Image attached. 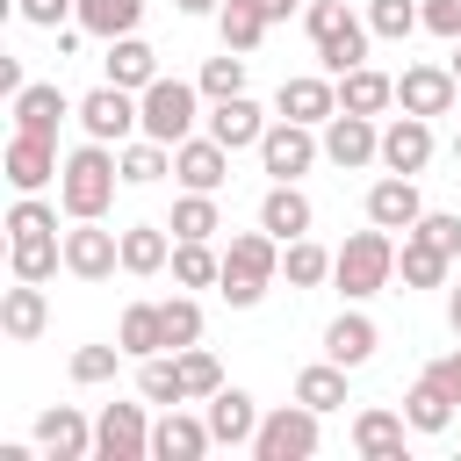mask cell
<instances>
[{
  "instance_id": "ac0fdd59",
  "label": "cell",
  "mask_w": 461,
  "mask_h": 461,
  "mask_svg": "<svg viewBox=\"0 0 461 461\" xmlns=\"http://www.w3.org/2000/svg\"><path fill=\"white\" fill-rule=\"evenodd\" d=\"M209 447H216V432H209V418H187L180 403L151 418V461H202Z\"/></svg>"
},
{
  "instance_id": "44dd1931",
  "label": "cell",
  "mask_w": 461,
  "mask_h": 461,
  "mask_svg": "<svg viewBox=\"0 0 461 461\" xmlns=\"http://www.w3.org/2000/svg\"><path fill=\"white\" fill-rule=\"evenodd\" d=\"M418 216H425L418 173H382V180L367 187V223H382V230H411Z\"/></svg>"
},
{
  "instance_id": "ba28073f",
  "label": "cell",
  "mask_w": 461,
  "mask_h": 461,
  "mask_svg": "<svg viewBox=\"0 0 461 461\" xmlns=\"http://www.w3.org/2000/svg\"><path fill=\"white\" fill-rule=\"evenodd\" d=\"M317 158H324V137L310 122H288V115L267 122V137H259V173L267 180H303Z\"/></svg>"
},
{
  "instance_id": "8d00e7d4",
  "label": "cell",
  "mask_w": 461,
  "mask_h": 461,
  "mask_svg": "<svg viewBox=\"0 0 461 461\" xmlns=\"http://www.w3.org/2000/svg\"><path fill=\"white\" fill-rule=\"evenodd\" d=\"M86 36H101V43H115V36H137V22H144V0H79V14H72Z\"/></svg>"
},
{
  "instance_id": "816d5d0a",
  "label": "cell",
  "mask_w": 461,
  "mask_h": 461,
  "mask_svg": "<svg viewBox=\"0 0 461 461\" xmlns=\"http://www.w3.org/2000/svg\"><path fill=\"white\" fill-rule=\"evenodd\" d=\"M425 375H432V382H439V389H447V396L461 403V346H454V353H439V360H432Z\"/></svg>"
},
{
  "instance_id": "7a4b0ae2",
  "label": "cell",
  "mask_w": 461,
  "mask_h": 461,
  "mask_svg": "<svg viewBox=\"0 0 461 461\" xmlns=\"http://www.w3.org/2000/svg\"><path fill=\"white\" fill-rule=\"evenodd\" d=\"M115 187H122V158H115V144L86 137L79 151H65V173H58V202H65V216H108Z\"/></svg>"
},
{
  "instance_id": "8fae6325",
  "label": "cell",
  "mask_w": 461,
  "mask_h": 461,
  "mask_svg": "<svg viewBox=\"0 0 461 461\" xmlns=\"http://www.w3.org/2000/svg\"><path fill=\"white\" fill-rule=\"evenodd\" d=\"M454 101H461V79H454V65H403L396 72V108L403 115H454Z\"/></svg>"
},
{
  "instance_id": "f6af8a7d",
  "label": "cell",
  "mask_w": 461,
  "mask_h": 461,
  "mask_svg": "<svg viewBox=\"0 0 461 461\" xmlns=\"http://www.w3.org/2000/svg\"><path fill=\"white\" fill-rule=\"evenodd\" d=\"M245 65H252L245 50H223V58H209V65H202V79H194V86H202L209 101H230V94H245Z\"/></svg>"
},
{
  "instance_id": "5bb4252c",
  "label": "cell",
  "mask_w": 461,
  "mask_h": 461,
  "mask_svg": "<svg viewBox=\"0 0 461 461\" xmlns=\"http://www.w3.org/2000/svg\"><path fill=\"white\" fill-rule=\"evenodd\" d=\"M274 115L324 130V122L339 115V79H331V72H295V79H281V94H274Z\"/></svg>"
},
{
  "instance_id": "7dc6e473",
  "label": "cell",
  "mask_w": 461,
  "mask_h": 461,
  "mask_svg": "<svg viewBox=\"0 0 461 461\" xmlns=\"http://www.w3.org/2000/svg\"><path fill=\"white\" fill-rule=\"evenodd\" d=\"M180 375H187V403H209V396L223 389V367H216V353H202V346H180Z\"/></svg>"
},
{
  "instance_id": "6da1fadb",
  "label": "cell",
  "mask_w": 461,
  "mask_h": 461,
  "mask_svg": "<svg viewBox=\"0 0 461 461\" xmlns=\"http://www.w3.org/2000/svg\"><path fill=\"white\" fill-rule=\"evenodd\" d=\"M274 274H281V238H274L267 223H259V230H230L216 295H223L230 310H259V303H267V288H274Z\"/></svg>"
},
{
  "instance_id": "277c9868",
  "label": "cell",
  "mask_w": 461,
  "mask_h": 461,
  "mask_svg": "<svg viewBox=\"0 0 461 461\" xmlns=\"http://www.w3.org/2000/svg\"><path fill=\"white\" fill-rule=\"evenodd\" d=\"M303 29H310V43H317V65L339 79V72H353V65H367V14H353L346 0H310V14H303Z\"/></svg>"
},
{
  "instance_id": "d6a6232c",
  "label": "cell",
  "mask_w": 461,
  "mask_h": 461,
  "mask_svg": "<svg viewBox=\"0 0 461 461\" xmlns=\"http://www.w3.org/2000/svg\"><path fill=\"white\" fill-rule=\"evenodd\" d=\"M115 346H122L130 360L166 353V317H158V303H130V310H122V324H115Z\"/></svg>"
},
{
  "instance_id": "ffe728a7",
  "label": "cell",
  "mask_w": 461,
  "mask_h": 461,
  "mask_svg": "<svg viewBox=\"0 0 461 461\" xmlns=\"http://www.w3.org/2000/svg\"><path fill=\"white\" fill-rule=\"evenodd\" d=\"M173 180H180V187L216 194V187L230 180V144H216L209 130H202V137H187V144H173Z\"/></svg>"
},
{
  "instance_id": "ee69618b",
  "label": "cell",
  "mask_w": 461,
  "mask_h": 461,
  "mask_svg": "<svg viewBox=\"0 0 461 461\" xmlns=\"http://www.w3.org/2000/svg\"><path fill=\"white\" fill-rule=\"evenodd\" d=\"M367 29L389 36V43H403L411 29H425V0H367Z\"/></svg>"
},
{
  "instance_id": "7bdbcfd3",
  "label": "cell",
  "mask_w": 461,
  "mask_h": 461,
  "mask_svg": "<svg viewBox=\"0 0 461 461\" xmlns=\"http://www.w3.org/2000/svg\"><path fill=\"white\" fill-rule=\"evenodd\" d=\"M158 317H166V353H180V346H202V303L180 288V295H166L158 303Z\"/></svg>"
},
{
  "instance_id": "6f0895ef",
  "label": "cell",
  "mask_w": 461,
  "mask_h": 461,
  "mask_svg": "<svg viewBox=\"0 0 461 461\" xmlns=\"http://www.w3.org/2000/svg\"><path fill=\"white\" fill-rule=\"evenodd\" d=\"M454 158H461V137H454Z\"/></svg>"
},
{
  "instance_id": "cb8c5ba5",
  "label": "cell",
  "mask_w": 461,
  "mask_h": 461,
  "mask_svg": "<svg viewBox=\"0 0 461 461\" xmlns=\"http://www.w3.org/2000/svg\"><path fill=\"white\" fill-rule=\"evenodd\" d=\"M209 432H216V447H252V432H259V403L238 389V382H223L216 396H209Z\"/></svg>"
},
{
  "instance_id": "f546056e",
  "label": "cell",
  "mask_w": 461,
  "mask_h": 461,
  "mask_svg": "<svg viewBox=\"0 0 461 461\" xmlns=\"http://www.w3.org/2000/svg\"><path fill=\"white\" fill-rule=\"evenodd\" d=\"M166 267H173L166 223H130L122 230V274H166Z\"/></svg>"
},
{
  "instance_id": "11a10c76",
  "label": "cell",
  "mask_w": 461,
  "mask_h": 461,
  "mask_svg": "<svg viewBox=\"0 0 461 461\" xmlns=\"http://www.w3.org/2000/svg\"><path fill=\"white\" fill-rule=\"evenodd\" d=\"M447 324H454V339H461V288L447 295Z\"/></svg>"
},
{
  "instance_id": "b9f144b4",
  "label": "cell",
  "mask_w": 461,
  "mask_h": 461,
  "mask_svg": "<svg viewBox=\"0 0 461 461\" xmlns=\"http://www.w3.org/2000/svg\"><path fill=\"white\" fill-rule=\"evenodd\" d=\"M58 209H65V202L14 194V209H7V238H58Z\"/></svg>"
},
{
  "instance_id": "4dcf8cb0",
  "label": "cell",
  "mask_w": 461,
  "mask_h": 461,
  "mask_svg": "<svg viewBox=\"0 0 461 461\" xmlns=\"http://www.w3.org/2000/svg\"><path fill=\"white\" fill-rule=\"evenodd\" d=\"M7 267H14V281H58V267H65V230H58V238H7Z\"/></svg>"
},
{
  "instance_id": "e0dca14e",
  "label": "cell",
  "mask_w": 461,
  "mask_h": 461,
  "mask_svg": "<svg viewBox=\"0 0 461 461\" xmlns=\"http://www.w3.org/2000/svg\"><path fill=\"white\" fill-rule=\"evenodd\" d=\"M403 447H411V418L403 411H389V403L353 411V454L360 461H403Z\"/></svg>"
},
{
  "instance_id": "5b68a950",
  "label": "cell",
  "mask_w": 461,
  "mask_h": 461,
  "mask_svg": "<svg viewBox=\"0 0 461 461\" xmlns=\"http://www.w3.org/2000/svg\"><path fill=\"white\" fill-rule=\"evenodd\" d=\"M317 447H324V411H310L303 396L267 411L259 432H252V461H310Z\"/></svg>"
},
{
  "instance_id": "3957f363",
  "label": "cell",
  "mask_w": 461,
  "mask_h": 461,
  "mask_svg": "<svg viewBox=\"0 0 461 461\" xmlns=\"http://www.w3.org/2000/svg\"><path fill=\"white\" fill-rule=\"evenodd\" d=\"M331 281H339V295H346V303L382 295V288L396 281V230H382V223L353 230V238L331 252Z\"/></svg>"
},
{
  "instance_id": "83f0119b",
  "label": "cell",
  "mask_w": 461,
  "mask_h": 461,
  "mask_svg": "<svg viewBox=\"0 0 461 461\" xmlns=\"http://www.w3.org/2000/svg\"><path fill=\"white\" fill-rule=\"evenodd\" d=\"M339 108H353V115H382V108H396V79L375 72V65H353V72H339Z\"/></svg>"
},
{
  "instance_id": "c3c4849f",
  "label": "cell",
  "mask_w": 461,
  "mask_h": 461,
  "mask_svg": "<svg viewBox=\"0 0 461 461\" xmlns=\"http://www.w3.org/2000/svg\"><path fill=\"white\" fill-rule=\"evenodd\" d=\"M411 230H418L425 245H439L447 259H461V216H454V209H425V216H418Z\"/></svg>"
},
{
  "instance_id": "f907efd6",
  "label": "cell",
  "mask_w": 461,
  "mask_h": 461,
  "mask_svg": "<svg viewBox=\"0 0 461 461\" xmlns=\"http://www.w3.org/2000/svg\"><path fill=\"white\" fill-rule=\"evenodd\" d=\"M425 29L447 36V43H461V0H425Z\"/></svg>"
},
{
  "instance_id": "e575fe53",
  "label": "cell",
  "mask_w": 461,
  "mask_h": 461,
  "mask_svg": "<svg viewBox=\"0 0 461 461\" xmlns=\"http://www.w3.org/2000/svg\"><path fill=\"white\" fill-rule=\"evenodd\" d=\"M346 375H353V367H339V360H310V367L295 375V396H303L310 411H324V418H331V411H346V403H353V396H346Z\"/></svg>"
},
{
  "instance_id": "74e56055",
  "label": "cell",
  "mask_w": 461,
  "mask_h": 461,
  "mask_svg": "<svg viewBox=\"0 0 461 461\" xmlns=\"http://www.w3.org/2000/svg\"><path fill=\"white\" fill-rule=\"evenodd\" d=\"M223 281V252H209V238H173V288H216Z\"/></svg>"
},
{
  "instance_id": "9f6ffc18",
  "label": "cell",
  "mask_w": 461,
  "mask_h": 461,
  "mask_svg": "<svg viewBox=\"0 0 461 461\" xmlns=\"http://www.w3.org/2000/svg\"><path fill=\"white\" fill-rule=\"evenodd\" d=\"M447 65H454V79H461V43H454V58H447Z\"/></svg>"
},
{
  "instance_id": "f1b7e54d",
  "label": "cell",
  "mask_w": 461,
  "mask_h": 461,
  "mask_svg": "<svg viewBox=\"0 0 461 461\" xmlns=\"http://www.w3.org/2000/svg\"><path fill=\"white\" fill-rule=\"evenodd\" d=\"M115 158H122V187H151V180H166L173 173V144H158V137H130V144H115Z\"/></svg>"
},
{
  "instance_id": "f5cc1de1",
  "label": "cell",
  "mask_w": 461,
  "mask_h": 461,
  "mask_svg": "<svg viewBox=\"0 0 461 461\" xmlns=\"http://www.w3.org/2000/svg\"><path fill=\"white\" fill-rule=\"evenodd\" d=\"M259 14H267V22H288V14H295V0H259Z\"/></svg>"
},
{
  "instance_id": "52a82bcc",
  "label": "cell",
  "mask_w": 461,
  "mask_h": 461,
  "mask_svg": "<svg viewBox=\"0 0 461 461\" xmlns=\"http://www.w3.org/2000/svg\"><path fill=\"white\" fill-rule=\"evenodd\" d=\"M79 130H86V137H101V144H130V137L144 130V101H137L130 86L101 79L94 94H79Z\"/></svg>"
},
{
  "instance_id": "484cf974",
  "label": "cell",
  "mask_w": 461,
  "mask_h": 461,
  "mask_svg": "<svg viewBox=\"0 0 461 461\" xmlns=\"http://www.w3.org/2000/svg\"><path fill=\"white\" fill-rule=\"evenodd\" d=\"M43 324H50V295H43V281H14V288L0 295V331H7L14 346H29V339H43Z\"/></svg>"
},
{
  "instance_id": "681fc988",
  "label": "cell",
  "mask_w": 461,
  "mask_h": 461,
  "mask_svg": "<svg viewBox=\"0 0 461 461\" xmlns=\"http://www.w3.org/2000/svg\"><path fill=\"white\" fill-rule=\"evenodd\" d=\"M14 14L29 29H65V14H79V0H14Z\"/></svg>"
},
{
  "instance_id": "4316f807",
  "label": "cell",
  "mask_w": 461,
  "mask_h": 461,
  "mask_svg": "<svg viewBox=\"0 0 461 461\" xmlns=\"http://www.w3.org/2000/svg\"><path fill=\"white\" fill-rule=\"evenodd\" d=\"M101 65H108V79H115V86H130V94H144V86L158 79V50H151L144 36H115Z\"/></svg>"
},
{
  "instance_id": "d4e9b609",
  "label": "cell",
  "mask_w": 461,
  "mask_h": 461,
  "mask_svg": "<svg viewBox=\"0 0 461 461\" xmlns=\"http://www.w3.org/2000/svg\"><path fill=\"white\" fill-rule=\"evenodd\" d=\"M259 223L288 245V238H310V223H317V209H310V194L295 187V180H274L267 194H259Z\"/></svg>"
},
{
  "instance_id": "9c48e42d",
  "label": "cell",
  "mask_w": 461,
  "mask_h": 461,
  "mask_svg": "<svg viewBox=\"0 0 461 461\" xmlns=\"http://www.w3.org/2000/svg\"><path fill=\"white\" fill-rule=\"evenodd\" d=\"M122 267V230H108L101 216H72L65 230V274L72 281H108Z\"/></svg>"
},
{
  "instance_id": "60d3db41",
  "label": "cell",
  "mask_w": 461,
  "mask_h": 461,
  "mask_svg": "<svg viewBox=\"0 0 461 461\" xmlns=\"http://www.w3.org/2000/svg\"><path fill=\"white\" fill-rule=\"evenodd\" d=\"M173 238H216L223 230V216H216V194H202V187H187L180 202H173V223H166Z\"/></svg>"
},
{
  "instance_id": "f35d334b",
  "label": "cell",
  "mask_w": 461,
  "mask_h": 461,
  "mask_svg": "<svg viewBox=\"0 0 461 461\" xmlns=\"http://www.w3.org/2000/svg\"><path fill=\"white\" fill-rule=\"evenodd\" d=\"M403 418H411V432H447V425H454V396H447L432 375H418L411 396H403Z\"/></svg>"
},
{
  "instance_id": "8992f818",
  "label": "cell",
  "mask_w": 461,
  "mask_h": 461,
  "mask_svg": "<svg viewBox=\"0 0 461 461\" xmlns=\"http://www.w3.org/2000/svg\"><path fill=\"white\" fill-rule=\"evenodd\" d=\"M137 101H144V137H158V144H187L194 122H202V101H209V94H202L194 79H166V72H158Z\"/></svg>"
},
{
  "instance_id": "1f68e13d",
  "label": "cell",
  "mask_w": 461,
  "mask_h": 461,
  "mask_svg": "<svg viewBox=\"0 0 461 461\" xmlns=\"http://www.w3.org/2000/svg\"><path fill=\"white\" fill-rule=\"evenodd\" d=\"M447 267H454V259H447L439 245H425L418 230H403V245H396V281H403V288H439Z\"/></svg>"
},
{
  "instance_id": "836d02e7",
  "label": "cell",
  "mask_w": 461,
  "mask_h": 461,
  "mask_svg": "<svg viewBox=\"0 0 461 461\" xmlns=\"http://www.w3.org/2000/svg\"><path fill=\"white\" fill-rule=\"evenodd\" d=\"M137 396H144V403H158V411L187 403V375H180V353H151V360H137Z\"/></svg>"
},
{
  "instance_id": "ab89813d",
  "label": "cell",
  "mask_w": 461,
  "mask_h": 461,
  "mask_svg": "<svg viewBox=\"0 0 461 461\" xmlns=\"http://www.w3.org/2000/svg\"><path fill=\"white\" fill-rule=\"evenodd\" d=\"M281 274H288V288H317V281H331V252L317 238H288L281 245Z\"/></svg>"
},
{
  "instance_id": "db71d44e",
  "label": "cell",
  "mask_w": 461,
  "mask_h": 461,
  "mask_svg": "<svg viewBox=\"0 0 461 461\" xmlns=\"http://www.w3.org/2000/svg\"><path fill=\"white\" fill-rule=\"evenodd\" d=\"M173 7H180V14H194V22H202V14H216V7H223V0H173Z\"/></svg>"
},
{
  "instance_id": "603a6c76",
  "label": "cell",
  "mask_w": 461,
  "mask_h": 461,
  "mask_svg": "<svg viewBox=\"0 0 461 461\" xmlns=\"http://www.w3.org/2000/svg\"><path fill=\"white\" fill-rule=\"evenodd\" d=\"M375 346H382V331H375L367 310H339V317L324 324V360H339V367H367Z\"/></svg>"
},
{
  "instance_id": "30bf717a",
  "label": "cell",
  "mask_w": 461,
  "mask_h": 461,
  "mask_svg": "<svg viewBox=\"0 0 461 461\" xmlns=\"http://www.w3.org/2000/svg\"><path fill=\"white\" fill-rule=\"evenodd\" d=\"M94 461H151V418H144V403H101V418H94Z\"/></svg>"
},
{
  "instance_id": "7c38bea8",
  "label": "cell",
  "mask_w": 461,
  "mask_h": 461,
  "mask_svg": "<svg viewBox=\"0 0 461 461\" xmlns=\"http://www.w3.org/2000/svg\"><path fill=\"white\" fill-rule=\"evenodd\" d=\"M317 137H324V158H331L339 173H360V166H375V158H382V122H375V115L339 108Z\"/></svg>"
},
{
  "instance_id": "9a60e30c",
  "label": "cell",
  "mask_w": 461,
  "mask_h": 461,
  "mask_svg": "<svg viewBox=\"0 0 461 461\" xmlns=\"http://www.w3.org/2000/svg\"><path fill=\"white\" fill-rule=\"evenodd\" d=\"M79 115V101L58 86V79H29L22 94H14V130H29V137H50L58 144V122H72Z\"/></svg>"
},
{
  "instance_id": "7402d4cb",
  "label": "cell",
  "mask_w": 461,
  "mask_h": 461,
  "mask_svg": "<svg viewBox=\"0 0 461 461\" xmlns=\"http://www.w3.org/2000/svg\"><path fill=\"white\" fill-rule=\"evenodd\" d=\"M382 166H389V173H425V166H432V122H425V115L382 122Z\"/></svg>"
},
{
  "instance_id": "4fadbf2b",
  "label": "cell",
  "mask_w": 461,
  "mask_h": 461,
  "mask_svg": "<svg viewBox=\"0 0 461 461\" xmlns=\"http://www.w3.org/2000/svg\"><path fill=\"white\" fill-rule=\"evenodd\" d=\"M0 173H7V187H14V194H43V187L65 173V158H58V144H50V137H29V130H14V137H7V158H0Z\"/></svg>"
},
{
  "instance_id": "2e32d148",
  "label": "cell",
  "mask_w": 461,
  "mask_h": 461,
  "mask_svg": "<svg viewBox=\"0 0 461 461\" xmlns=\"http://www.w3.org/2000/svg\"><path fill=\"white\" fill-rule=\"evenodd\" d=\"M36 447H43L50 461H94V425H86V411H79V403L36 411Z\"/></svg>"
},
{
  "instance_id": "d590c367",
  "label": "cell",
  "mask_w": 461,
  "mask_h": 461,
  "mask_svg": "<svg viewBox=\"0 0 461 461\" xmlns=\"http://www.w3.org/2000/svg\"><path fill=\"white\" fill-rule=\"evenodd\" d=\"M267 29H274V22L259 14V0H223V7H216V36H223V50H245V58H252V50L267 43Z\"/></svg>"
},
{
  "instance_id": "bcb514c9",
  "label": "cell",
  "mask_w": 461,
  "mask_h": 461,
  "mask_svg": "<svg viewBox=\"0 0 461 461\" xmlns=\"http://www.w3.org/2000/svg\"><path fill=\"white\" fill-rule=\"evenodd\" d=\"M122 360H130L122 346H79V353H72V382H79V389H101V382H115Z\"/></svg>"
},
{
  "instance_id": "d6986e66",
  "label": "cell",
  "mask_w": 461,
  "mask_h": 461,
  "mask_svg": "<svg viewBox=\"0 0 461 461\" xmlns=\"http://www.w3.org/2000/svg\"><path fill=\"white\" fill-rule=\"evenodd\" d=\"M209 137L216 144H230V151H259V137H267V108L252 101V94H230V101H209Z\"/></svg>"
}]
</instances>
